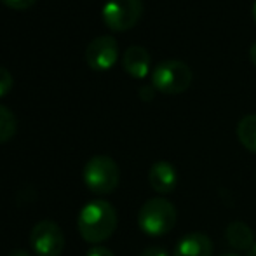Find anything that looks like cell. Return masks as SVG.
<instances>
[{
	"label": "cell",
	"instance_id": "8fae6325",
	"mask_svg": "<svg viewBox=\"0 0 256 256\" xmlns=\"http://www.w3.org/2000/svg\"><path fill=\"white\" fill-rule=\"evenodd\" d=\"M226 242L237 251H251L254 246V232L244 222H232L226 226Z\"/></svg>",
	"mask_w": 256,
	"mask_h": 256
},
{
	"label": "cell",
	"instance_id": "277c9868",
	"mask_svg": "<svg viewBox=\"0 0 256 256\" xmlns=\"http://www.w3.org/2000/svg\"><path fill=\"white\" fill-rule=\"evenodd\" d=\"M84 183L92 194L106 196L118 186L120 171L117 162L108 155H94L88 160L82 172Z\"/></svg>",
	"mask_w": 256,
	"mask_h": 256
},
{
	"label": "cell",
	"instance_id": "52a82bcc",
	"mask_svg": "<svg viewBox=\"0 0 256 256\" xmlns=\"http://www.w3.org/2000/svg\"><path fill=\"white\" fill-rule=\"evenodd\" d=\"M118 60V44L110 35H102L89 42L86 49V61L92 70H110Z\"/></svg>",
	"mask_w": 256,
	"mask_h": 256
},
{
	"label": "cell",
	"instance_id": "6da1fadb",
	"mask_svg": "<svg viewBox=\"0 0 256 256\" xmlns=\"http://www.w3.org/2000/svg\"><path fill=\"white\" fill-rule=\"evenodd\" d=\"M77 226L82 239L91 244H100L112 237L117 228V211L106 200H91L78 212Z\"/></svg>",
	"mask_w": 256,
	"mask_h": 256
},
{
	"label": "cell",
	"instance_id": "9a60e30c",
	"mask_svg": "<svg viewBox=\"0 0 256 256\" xmlns=\"http://www.w3.org/2000/svg\"><path fill=\"white\" fill-rule=\"evenodd\" d=\"M2 2L14 10H24V9H30L37 0H2Z\"/></svg>",
	"mask_w": 256,
	"mask_h": 256
},
{
	"label": "cell",
	"instance_id": "603a6c76",
	"mask_svg": "<svg viewBox=\"0 0 256 256\" xmlns=\"http://www.w3.org/2000/svg\"><path fill=\"white\" fill-rule=\"evenodd\" d=\"M222 256H237L236 253H226V254H222Z\"/></svg>",
	"mask_w": 256,
	"mask_h": 256
},
{
	"label": "cell",
	"instance_id": "ac0fdd59",
	"mask_svg": "<svg viewBox=\"0 0 256 256\" xmlns=\"http://www.w3.org/2000/svg\"><path fill=\"white\" fill-rule=\"evenodd\" d=\"M86 256H114V253H112L108 248L94 246V248H91V250L88 251V254H86Z\"/></svg>",
	"mask_w": 256,
	"mask_h": 256
},
{
	"label": "cell",
	"instance_id": "30bf717a",
	"mask_svg": "<svg viewBox=\"0 0 256 256\" xmlns=\"http://www.w3.org/2000/svg\"><path fill=\"white\" fill-rule=\"evenodd\" d=\"M174 256H212V242L206 234H188L174 246Z\"/></svg>",
	"mask_w": 256,
	"mask_h": 256
},
{
	"label": "cell",
	"instance_id": "ba28073f",
	"mask_svg": "<svg viewBox=\"0 0 256 256\" xmlns=\"http://www.w3.org/2000/svg\"><path fill=\"white\" fill-rule=\"evenodd\" d=\"M122 66L131 77L134 78H145L150 74L152 66V58L150 52L143 46H131L124 51L122 56Z\"/></svg>",
	"mask_w": 256,
	"mask_h": 256
},
{
	"label": "cell",
	"instance_id": "44dd1931",
	"mask_svg": "<svg viewBox=\"0 0 256 256\" xmlns=\"http://www.w3.org/2000/svg\"><path fill=\"white\" fill-rule=\"evenodd\" d=\"M251 16H253V20H254V23H256V0H254V4H253V9H251Z\"/></svg>",
	"mask_w": 256,
	"mask_h": 256
},
{
	"label": "cell",
	"instance_id": "ffe728a7",
	"mask_svg": "<svg viewBox=\"0 0 256 256\" xmlns=\"http://www.w3.org/2000/svg\"><path fill=\"white\" fill-rule=\"evenodd\" d=\"M10 256H32L28 251H24V250H16V251H12L10 253Z\"/></svg>",
	"mask_w": 256,
	"mask_h": 256
},
{
	"label": "cell",
	"instance_id": "7a4b0ae2",
	"mask_svg": "<svg viewBox=\"0 0 256 256\" xmlns=\"http://www.w3.org/2000/svg\"><path fill=\"white\" fill-rule=\"evenodd\" d=\"M178 212L171 200L154 197L142 206L138 212V226L152 237H160L169 234L176 225Z\"/></svg>",
	"mask_w": 256,
	"mask_h": 256
},
{
	"label": "cell",
	"instance_id": "3957f363",
	"mask_svg": "<svg viewBox=\"0 0 256 256\" xmlns=\"http://www.w3.org/2000/svg\"><path fill=\"white\" fill-rule=\"evenodd\" d=\"M194 74L185 61L164 60L152 70V86L162 94H182L190 88Z\"/></svg>",
	"mask_w": 256,
	"mask_h": 256
},
{
	"label": "cell",
	"instance_id": "2e32d148",
	"mask_svg": "<svg viewBox=\"0 0 256 256\" xmlns=\"http://www.w3.org/2000/svg\"><path fill=\"white\" fill-rule=\"evenodd\" d=\"M140 256H169V253L158 246H150V248H146Z\"/></svg>",
	"mask_w": 256,
	"mask_h": 256
},
{
	"label": "cell",
	"instance_id": "5b68a950",
	"mask_svg": "<svg viewBox=\"0 0 256 256\" xmlns=\"http://www.w3.org/2000/svg\"><path fill=\"white\" fill-rule=\"evenodd\" d=\"M143 14V0H106L102 16L110 30H131Z\"/></svg>",
	"mask_w": 256,
	"mask_h": 256
},
{
	"label": "cell",
	"instance_id": "7402d4cb",
	"mask_svg": "<svg viewBox=\"0 0 256 256\" xmlns=\"http://www.w3.org/2000/svg\"><path fill=\"white\" fill-rule=\"evenodd\" d=\"M248 256H256V244H254L253 248H251V251L248 253Z\"/></svg>",
	"mask_w": 256,
	"mask_h": 256
},
{
	"label": "cell",
	"instance_id": "e0dca14e",
	"mask_svg": "<svg viewBox=\"0 0 256 256\" xmlns=\"http://www.w3.org/2000/svg\"><path fill=\"white\" fill-rule=\"evenodd\" d=\"M155 91H157V89H155L154 86H142V88H140V96H142V100H145V102H150V100L154 98Z\"/></svg>",
	"mask_w": 256,
	"mask_h": 256
},
{
	"label": "cell",
	"instance_id": "4fadbf2b",
	"mask_svg": "<svg viewBox=\"0 0 256 256\" xmlns=\"http://www.w3.org/2000/svg\"><path fill=\"white\" fill-rule=\"evenodd\" d=\"M16 129H18L16 115L7 106L0 104V143L9 142L16 134Z\"/></svg>",
	"mask_w": 256,
	"mask_h": 256
},
{
	"label": "cell",
	"instance_id": "9c48e42d",
	"mask_svg": "<svg viewBox=\"0 0 256 256\" xmlns=\"http://www.w3.org/2000/svg\"><path fill=\"white\" fill-rule=\"evenodd\" d=\"M150 186L158 194H171L178 185V172L174 166L166 160H158L148 171Z\"/></svg>",
	"mask_w": 256,
	"mask_h": 256
},
{
	"label": "cell",
	"instance_id": "d6986e66",
	"mask_svg": "<svg viewBox=\"0 0 256 256\" xmlns=\"http://www.w3.org/2000/svg\"><path fill=\"white\" fill-rule=\"evenodd\" d=\"M250 60H251V63L256 66V40L251 44V48H250Z\"/></svg>",
	"mask_w": 256,
	"mask_h": 256
},
{
	"label": "cell",
	"instance_id": "5bb4252c",
	"mask_svg": "<svg viewBox=\"0 0 256 256\" xmlns=\"http://www.w3.org/2000/svg\"><path fill=\"white\" fill-rule=\"evenodd\" d=\"M12 89V74L6 66H0V98Z\"/></svg>",
	"mask_w": 256,
	"mask_h": 256
},
{
	"label": "cell",
	"instance_id": "8992f818",
	"mask_svg": "<svg viewBox=\"0 0 256 256\" xmlns=\"http://www.w3.org/2000/svg\"><path fill=\"white\" fill-rule=\"evenodd\" d=\"M30 244L37 256H61L64 250V234L56 222L44 220L32 228Z\"/></svg>",
	"mask_w": 256,
	"mask_h": 256
},
{
	"label": "cell",
	"instance_id": "7c38bea8",
	"mask_svg": "<svg viewBox=\"0 0 256 256\" xmlns=\"http://www.w3.org/2000/svg\"><path fill=\"white\" fill-rule=\"evenodd\" d=\"M237 138L246 150L256 154V114L244 115L237 124Z\"/></svg>",
	"mask_w": 256,
	"mask_h": 256
}]
</instances>
